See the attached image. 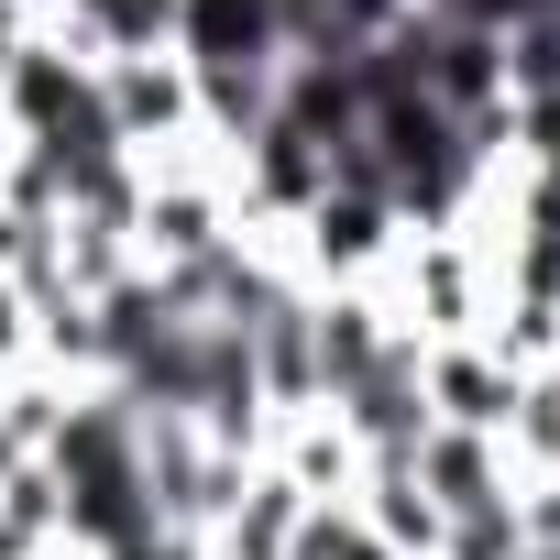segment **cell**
Segmentation results:
<instances>
[{"instance_id":"1","label":"cell","mask_w":560,"mask_h":560,"mask_svg":"<svg viewBox=\"0 0 560 560\" xmlns=\"http://www.w3.org/2000/svg\"><path fill=\"white\" fill-rule=\"evenodd\" d=\"M45 483H56V527L89 538L100 560L165 527V516H154V472H143V418H132L121 396L67 407V418L45 429Z\"/></svg>"},{"instance_id":"2","label":"cell","mask_w":560,"mask_h":560,"mask_svg":"<svg viewBox=\"0 0 560 560\" xmlns=\"http://www.w3.org/2000/svg\"><path fill=\"white\" fill-rule=\"evenodd\" d=\"M100 100H110V132H121V154H132V165L198 121L187 56H132V67H100Z\"/></svg>"},{"instance_id":"3","label":"cell","mask_w":560,"mask_h":560,"mask_svg":"<svg viewBox=\"0 0 560 560\" xmlns=\"http://www.w3.org/2000/svg\"><path fill=\"white\" fill-rule=\"evenodd\" d=\"M187 67H287V12L275 0H176Z\"/></svg>"},{"instance_id":"4","label":"cell","mask_w":560,"mask_h":560,"mask_svg":"<svg viewBox=\"0 0 560 560\" xmlns=\"http://www.w3.org/2000/svg\"><path fill=\"white\" fill-rule=\"evenodd\" d=\"M308 516H319V505H308L287 472H253V483L220 505V560H287Z\"/></svg>"},{"instance_id":"5","label":"cell","mask_w":560,"mask_h":560,"mask_svg":"<svg viewBox=\"0 0 560 560\" xmlns=\"http://www.w3.org/2000/svg\"><path fill=\"white\" fill-rule=\"evenodd\" d=\"M385 198L374 187H319L308 198V231H319V264H363V253H385Z\"/></svg>"},{"instance_id":"6","label":"cell","mask_w":560,"mask_h":560,"mask_svg":"<svg viewBox=\"0 0 560 560\" xmlns=\"http://www.w3.org/2000/svg\"><path fill=\"white\" fill-rule=\"evenodd\" d=\"M505 100H516V110H527V100H560V0L505 34Z\"/></svg>"},{"instance_id":"7","label":"cell","mask_w":560,"mask_h":560,"mask_svg":"<svg viewBox=\"0 0 560 560\" xmlns=\"http://www.w3.org/2000/svg\"><path fill=\"white\" fill-rule=\"evenodd\" d=\"M287 560H396V549H385L352 505H319V516L298 527V549H287Z\"/></svg>"}]
</instances>
